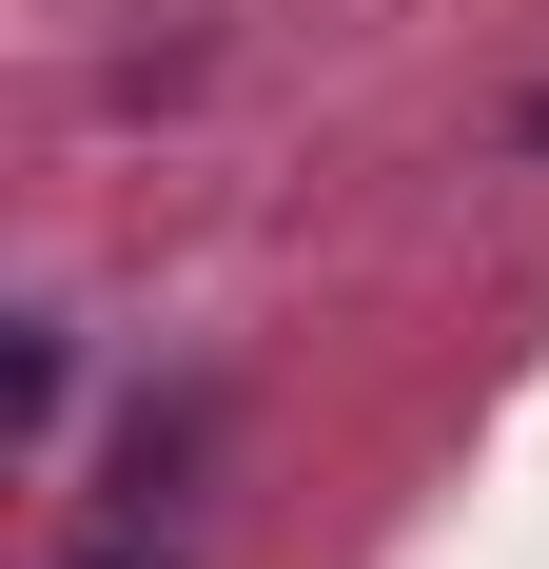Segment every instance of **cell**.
<instances>
[{
    "mask_svg": "<svg viewBox=\"0 0 549 569\" xmlns=\"http://www.w3.org/2000/svg\"><path fill=\"white\" fill-rule=\"evenodd\" d=\"M59 393H79V335H59V315H20V432H59Z\"/></svg>",
    "mask_w": 549,
    "mask_h": 569,
    "instance_id": "cell-1",
    "label": "cell"
},
{
    "mask_svg": "<svg viewBox=\"0 0 549 569\" xmlns=\"http://www.w3.org/2000/svg\"><path fill=\"white\" fill-rule=\"evenodd\" d=\"M510 158H549V99H530V118H510Z\"/></svg>",
    "mask_w": 549,
    "mask_h": 569,
    "instance_id": "cell-3",
    "label": "cell"
},
{
    "mask_svg": "<svg viewBox=\"0 0 549 569\" xmlns=\"http://www.w3.org/2000/svg\"><path fill=\"white\" fill-rule=\"evenodd\" d=\"M59 569H177V550H158V511H118V530H79Z\"/></svg>",
    "mask_w": 549,
    "mask_h": 569,
    "instance_id": "cell-2",
    "label": "cell"
}]
</instances>
